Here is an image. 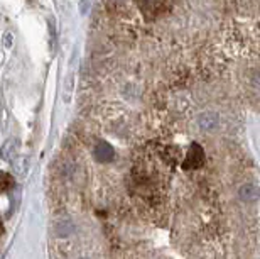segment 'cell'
Masks as SVG:
<instances>
[{"label":"cell","instance_id":"277c9868","mask_svg":"<svg viewBox=\"0 0 260 259\" xmlns=\"http://www.w3.org/2000/svg\"><path fill=\"white\" fill-rule=\"evenodd\" d=\"M14 166H15V171H17L19 175H25V171H27V159L19 158L17 161L14 163Z\"/></svg>","mask_w":260,"mask_h":259},{"label":"cell","instance_id":"7a4b0ae2","mask_svg":"<svg viewBox=\"0 0 260 259\" xmlns=\"http://www.w3.org/2000/svg\"><path fill=\"white\" fill-rule=\"evenodd\" d=\"M15 153H17V141H15V139H7L2 146L0 156H2V159H5V161H12Z\"/></svg>","mask_w":260,"mask_h":259},{"label":"cell","instance_id":"6da1fadb","mask_svg":"<svg viewBox=\"0 0 260 259\" xmlns=\"http://www.w3.org/2000/svg\"><path fill=\"white\" fill-rule=\"evenodd\" d=\"M238 196L243 204L247 205H257V202L260 200V186L257 180H248L245 181L240 188H238Z\"/></svg>","mask_w":260,"mask_h":259},{"label":"cell","instance_id":"5b68a950","mask_svg":"<svg viewBox=\"0 0 260 259\" xmlns=\"http://www.w3.org/2000/svg\"><path fill=\"white\" fill-rule=\"evenodd\" d=\"M2 232H4V227H2V222H0V236H2Z\"/></svg>","mask_w":260,"mask_h":259},{"label":"cell","instance_id":"3957f363","mask_svg":"<svg viewBox=\"0 0 260 259\" xmlns=\"http://www.w3.org/2000/svg\"><path fill=\"white\" fill-rule=\"evenodd\" d=\"M14 185H15V180L12 175L0 173V193H5V191L12 190Z\"/></svg>","mask_w":260,"mask_h":259}]
</instances>
